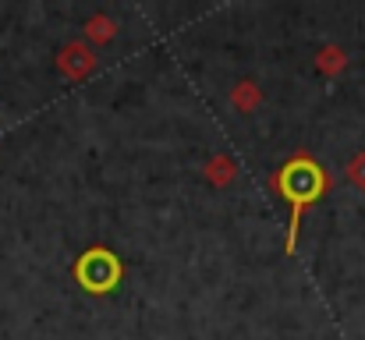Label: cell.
Returning <instances> with one entry per match:
<instances>
[{"label": "cell", "instance_id": "cell-1", "mask_svg": "<svg viewBox=\"0 0 365 340\" xmlns=\"http://www.w3.org/2000/svg\"><path fill=\"white\" fill-rule=\"evenodd\" d=\"M277 188H280V192L287 195V202L294 206V213H291V237H287V252H291V248H294L298 224H302V210L323 195V188H327V174H323L309 156H294V160L280 170Z\"/></svg>", "mask_w": 365, "mask_h": 340}]
</instances>
